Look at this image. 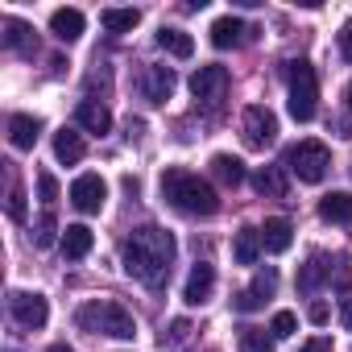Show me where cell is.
Masks as SVG:
<instances>
[{"label":"cell","mask_w":352,"mask_h":352,"mask_svg":"<svg viewBox=\"0 0 352 352\" xmlns=\"http://www.w3.org/2000/svg\"><path fill=\"white\" fill-rule=\"evenodd\" d=\"M91 228L87 224H67V232H63V253L71 257V261H79V257H87L91 253Z\"/></svg>","instance_id":"44dd1931"},{"label":"cell","mask_w":352,"mask_h":352,"mask_svg":"<svg viewBox=\"0 0 352 352\" xmlns=\"http://www.w3.org/2000/svg\"><path fill=\"white\" fill-rule=\"evenodd\" d=\"M137 21H141L137 9H104V13H100V25H104L108 34H133Z\"/></svg>","instance_id":"cb8c5ba5"},{"label":"cell","mask_w":352,"mask_h":352,"mask_svg":"<svg viewBox=\"0 0 352 352\" xmlns=\"http://www.w3.org/2000/svg\"><path fill=\"white\" fill-rule=\"evenodd\" d=\"M212 174H216L224 187H236V183H245V162L232 157V153H216L212 157Z\"/></svg>","instance_id":"603a6c76"},{"label":"cell","mask_w":352,"mask_h":352,"mask_svg":"<svg viewBox=\"0 0 352 352\" xmlns=\"http://www.w3.org/2000/svg\"><path fill=\"white\" fill-rule=\"evenodd\" d=\"M46 352H75V348H67V344H50Z\"/></svg>","instance_id":"ab89813d"},{"label":"cell","mask_w":352,"mask_h":352,"mask_svg":"<svg viewBox=\"0 0 352 352\" xmlns=\"http://www.w3.org/2000/svg\"><path fill=\"white\" fill-rule=\"evenodd\" d=\"M331 286L344 290V294L352 290V257H340V261H336V270H331Z\"/></svg>","instance_id":"4dcf8cb0"},{"label":"cell","mask_w":352,"mask_h":352,"mask_svg":"<svg viewBox=\"0 0 352 352\" xmlns=\"http://www.w3.org/2000/svg\"><path fill=\"white\" fill-rule=\"evenodd\" d=\"M319 216H323L327 224H352V195H348V191H331V195H323Z\"/></svg>","instance_id":"ffe728a7"},{"label":"cell","mask_w":352,"mask_h":352,"mask_svg":"<svg viewBox=\"0 0 352 352\" xmlns=\"http://www.w3.org/2000/svg\"><path fill=\"white\" fill-rule=\"evenodd\" d=\"M294 327H298L294 311H278L274 323H270V336H274V340H286V336H294Z\"/></svg>","instance_id":"f546056e"},{"label":"cell","mask_w":352,"mask_h":352,"mask_svg":"<svg viewBox=\"0 0 352 352\" xmlns=\"http://www.w3.org/2000/svg\"><path fill=\"white\" fill-rule=\"evenodd\" d=\"M108 199V183L100 179V174H79V179L71 183V204L83 212V216H96Z\"/></svg>","instance_id":"ba28073f"},{"label":"cell","mask_w":352,"mask_h":352,"mask_svg":"<svg viewBox=\"0 0 352 352\" xmlns=\"http://www.w3.org/2000/svg\"><path fill=\"white\" fill-rule=\"evenodd\" d=\"M54 241H58V220H54V212H42L38 224H34V245L38 249H50Z\"/></svg>","instance_id":"4316f807"},{"label":"cell","mask_w":352,"mask_h":352,"mask_svg":"<svg viewBox=\"0 0 352 352\" xmlns=\"http://www.w3.org/2000/svg\"><path fill=\"white\" fill-rule=\"evenodd\" d=\"M307 315H311V323H327V319H331L327 302H311V311H307Z\"/></svg>","instance_id":"d590c367"},{"label":"cell","mask_w":352,"mask_h":352,"mask_svg":"<svg viewBox=\"0 0 352 352\" xmlns=\"http://www.w3.org/2000/svg\"><path fill=\"white\" fill-rule=\"evenodd\" d=\"M5 46L13 50V54H34L38 50V38H34V25H25V21H17V17H9L5 21Z\"/></svg>","instance_id":"9a60e30c"},{"label":"cell","mask_w":352,"mask_h":352,"mask_svg":"<svg viewBox=\"0 0 352 352\" xmlns=\"http://www.w3.org/2000/svg\"><path fill=\"white\" fill-rule=\"evenodd\" d=\"M75 323L91 336H112V340H133L137 336V319L120 302H83L75 311Z\"/></svg>","instance_id":"3957f363"},{"label":"cell","mask_w":352,"mask_h":352,"mask_svg":"<svg viewBox=\"0 0 352 352\" xmlns=\"http://www.w3.org/2000/svg\"><path fill=\"white\" fill-rule=\"evenodd\" d=\"M187 331H191V323H187V319H174V323H170V331L162 336V344H183V340H187Z\"/></svg>","instance_id":"836d02e7"},{"label":"cell","mask_w":352,"mask_h":352,"mask_svg":"<svg viewBox=\"0 0 352 352\" xmlns=\"http://www.w3.org/2000/svg\"><path fill=\"white\" fill-rule=\"evenodd\" d=\"M157 46L166 50V54H174V58H191L195 54V42H191V34H183V30H157Z\"/></svg>","instance_id":"7402d4cb"},{"label":"cell","mask_w":352,"mask_h":352,"mask_svg":"<svg viewBox=\"0 0 352 352\" xmlns=\"http://www.w3.org/2000/svg\"><path fill=\"white\" fill-rule=\"evenodd\" d=\"M232 257H236V265H257V257H261V228H241L236 241H232Z\"/></svg>","instance_id":"d6986e66"},{"label":"cell","mask_w":352,"mask_h":352,"mask_svg":"<svg viewBox=\"0 0 352 352\" xmlns=\"http://www.w3.org/2000/svg\"><path fill=\"white\" fill-rule=\"evenodd\" d=\"M323 282H331V265H327L323 253H311V261L298 270V290H302V294H315Z\"/></svg>","instance_id":"ac0fdd59"},{"label":"cell","mask_w":352,"mask_h":352,"mask_svg":"<svg viewBox=\"0 0 352 352\" xmlns=\"http://www.w3.org/2000/svg\"><path fill=\"white\" fill-rule=\"evenodd\" d=\"M249 290H253V294H257V298L265 302V298H270V294L278 290V270H261V274L253 278V286H249Z\"/></svg>","instance_id":"f1b7e54d"},{"label":"cell","mask_w":352,"mask_h":352,"mask_svg":"<svg viewBox=\"0 0 352 352\" xmlns=\"http://www.w3.org/2000/svg\"><path fill=\"white\" fill-rule=\"evenodd\" d=\"M286 166L298 183H323V174L331 166V153L323 141H298L290 153H286Z\"/></svg>","instance_id":"5b68a950"},{"label":"cell","mask_w":352,"mask_h":352,"mask_svg":"<svg viewBox=\"0 0 352 352\" xmlns=\"http://www.w3.org/2000/svg\"><path fill=\"white\" fill-rule=\"evenodd\" d=\"M9 216H13V220H25V191H21L17 179L9 183Z\"/></svg>","instance_id":"1f68e13d"},{"label":"cell","mask_w":352,"mask_h":352,"mask_svg":"<svg viewBox=\"0 0 352 352\" xmlns=\"http://www.w3.org/2000/svg\"><path fill=\"white\" fill-rule=\"evenodd\" d=\"M241 34H245V25L236 17H220L212 25V46L216 50H232V46H241Z\"/></svg>","instance_id":"d4e9b609"},{"label":"cell","mask_w":352,"mask_h":352,"mask_svg":"<svg viewBox=\"0 0 352 352\" xmlns=\"http://www.w3.org/2000/svg\"><path fill=\"white\" fill-rule=\"evenodd\" d=\"M340 323L352 331V294H344V302H340Z\"/></svg>","instance_id":"74e56055"},{"label":"cell","mask_w":352,"mask_h":352,"mask_svg":"<svg viewBox=\"0 0 352 352\" xmlns=\"http://www.w3.org/2000/svg\"><path fill=\"white\" fill-rule=\"evenodd\" d=\"M174 253H179V245H174V236L157 224H141L133 228V236L124 241V274L137 278L141 286L149 290H162L170 282V265H174Z\"/></svg>","instance_id":"6da1fadb"},{"label":"cell","mask_w":352,"mask_h":352,"mask_svg":"<svg viewBox=\"0 0 352 352\" xmlns=\"http://www.w3.org/2000/svg\"><path fill=\"white\" fill-rule=\"evenodd\" d=\"M83 153H87V145H83V133H75V129H58V133H54V157H58L63 166H75V162H83Z\"/></svg>","instance_id":"2e32d148"},{"label":"cell","mask_w":352,"mask_h":352,"mask_svg":"<svg viewBox=\"0 0 352 352\" xmlns=\"http://www.w3.org/2000/svg\"><path fill=\"white\" fill-rule=\"evenodd\" d=\"M340 50H344V58L352 63V21H348V25L340 30Z\"/></svg>","instance_id":"8d00e7d4"},{"label":"cell","mask_w":352,"mask_h":352,"mask_svg":"<svg viewBox=\"0 0 352 352\" xmlns=\"http://www.w3.org/2000/svg\"><path fill=\"white\" fill-rule=\"evenodd\" d=\"M290 241H294L290 220H282V216L265 220V228H261V249H265V253H286V249H290Z\"/></svg>","instance_id":"e0dca14e"},{"label":"cell","mask_w":352,"mask_h":352,"mask_svg":"<svg viewBox=\"0 0 352 352\" xmlns=\"http://www.w3.org/2000/svg\"><path fill=\"white\" fill-rule=\"evenodd\" d=\"M9 311H13V319H17L21 327H30V331L46 327V319H50L46 298H42V294H25V290H17V294L9 298Z\"/></svg>","instance_id":"9c48e42d"},{"label":"cell","mask_w":352,"mask_h":352,"mask_svg":"<svg viewBox=\"0 0 352 352\" xmlns=\"http://www.w3.org/2000/svg\"><path fill=\"white\" fill-rule=\"evenodd\" d=\"M241 137H245L249 149H270L274 137H278V116H274L270 108H261V104L245 108V116H241Z\"/></svg>","instance_id":"8992f818"},{"label":"cell","mask_w":352,"mask_h":352,"mask_svg":"<svg viewBox=\"0 0 352 352\" xmlns=\"http://www.w3.org/2000/svg\"><path fill=\"white\" fill-rule=\"evenodd\" d=\"M344 100H348V108H352V83H348V87H344Z\"/></svg>","instance_id":"60d3db41"},{"label":"cell","mask_w":352,"mask_h":352,"mask_svg":"<svg viewBox=\"0 0 352 352\" xmlns=\"http://www.w3.org/2000/svg\"><path fill=\"white\" fill-rule=\"evenodd\" d=\"M298 352H331V340H323V336H319V340H311V344H302Z\"/></svg>","instance_id":"f35d334b"},{"label":"cell","mask_w":352,"mask_h":352,"mask_svg":"<svg viewBox=\"0 0 352 352\" xmlns=\"http://www.w3.org/2000/svg\"><path fill=\"white\" fill-rule=\"evenodd\" d=\"M191 96H195L199 104L216 108V104L228 96V67H220V63H208V67H199V71L191 75Z\"/></svg>","instance_id":"52a82bcc"},{"label":"cell","mask_w":352,"mask_h":352,"mask_svg":"<svg viewBox=\"0 0 352 352\" xmlns=\"http://www.w3.org/2000/svg\"><path fill=\"white\" fill-rule=\"evenodd\" d=\"M241 352H274V336H265L261 327H241Z\"/></svg>","instance_id":"83f0119b"},{"label":"cell","mask_w":352,"mask_h":352,"mask_svg":"<svg viewBox=\"0 0 352 352\" xmlns=\"http://www.w3.org/2000/svg\"><path fill=\"white\" fill-rule=\"evenodd\" d=\"M290 116L294 120H315V108H319V79H315V67L311 63H290Z\"/></svg>","instance_id":"277c9868"},{"label":"cell","mask_w":352,"mask_h":352,"mask_svg":"<svg viewBox=\"0 0 352 352\" xmlns=\"http://www.w3.org/2000/svg\"><path fill=\"white\" fill-rule=\"evenodd\" d=\"M162 199L183 216H216L220 212V195L212 191V183H204L199 174H191L183 166H170L162 174Z\"/></svg>","instance_id":"7a4b0ae2"},{"label":"cell","mask_w":352,"mask_h":352,"mask_svg":"<svg viewBox=\"0 0 352 352\" xmlns=\"http://www.w3.org/2000/svg\"><path fill=\"white\" fill-rule=\"evenodd\" d=\"M38 137H42V120L38 116H30V112L9 116V141H13V149H34Z\"/></svg>","instance_id":"4fadbf2b"},{"label":"cell","mask_w":352,"mask_h":352,"mask_svg":"<svg viewBox=\"0 0 352 352\" xmlns=\"http://www.w3.org/2000/svg\"><path fill=\"white\" fill-rule=\"evenodd\" d=\"M232 307H236V311H245V315H249V311H257V307H261V298H257V294H253V290H241V294H236V298H232Z\"/></svg>","instance_id":"e575fe53"},{"label":"cell","mask_w":352,"mask_h":352,"mask_svg":"<svg viewBox=\"0 0 352 352\" xmlns=\"http://www.w3.org/2000/svg\"><path fill=\"white\" fill-rule=\"evenodd\" d=\"M75 124L104 137V133L112 129V112H108V104H100V100H83V104L75 108Z\"/></svg>","instance_id":"7c38bea8"},{"label":"cell","mask_w":352,"mask_h":352,"mask_svg":"<svg viewBox=\"0 0 352 352\" xmlns=\"http://www.w3.org/2000/svg\"><path fill=\"white\" fill-rule=\"evenodd\" d=\"M174 71L170 67H145V75H141V96L149 100V104H166L170 96H174Z\"/></svg>","instance_id":"30bf717a"},{"label":"cell","mask_w":352,"mask_h":352,"mask_svg":"<svg viewBox=\"0 0 352 352\" xmlns=\"http://www.w3.org/2000/svg\"><path fill=\"white\" fill-rule=\"evenodd\" d=\"M38 195H42V204H46V208L58 199V183H54V174H38Z\"/></svg>","instance_id":"d6a6232c"},{"label":"cell","mask_w":352,"mask_h":352,"mask_svg":"<svg viewBox=\"0 0 352 352\" xmlns=\"http://www.w3.org/2000/svg\"><path fill=\"white\" fill-rule=\"evenodd\" d=\"M83 13L79 9H54L50 13V34L58 38V42H79L83 38Z\"/></svg>","instance_id":"5bb4252c"},{"label":"cell","mask_w":352,"mask_h":352,"mask_svg":"<svg viewBox=\"0 0 352 352\" xmlns=\"http://www.w3.org/2000/svg\"><path fill=\"white\" fill-rule=\"evenodd\" d=\"M253 187H257L261 195H274V199H282V195H286V179H282L274 166H265V170H257V174H253Z\"/></svg>","instance_id":"484cf974"},{"label":"cell","mask_w":352,"mask_h":352,"mask_svg":"<svg viewBox=\"0 0 352 352\" xmlns=\"http://www.w3.org/2000/svg\"><path fill=\"white\" fill-rule=\"evenodd\" d=\"M212 290H216V270H212L208 261H199V265L191 270L187 286H183V298H187L191 307H199V302H208V298H212Z\"/></svg>","instance_id":"8fae6325"}]
</instances>
